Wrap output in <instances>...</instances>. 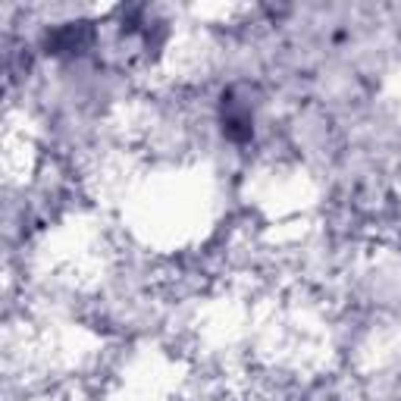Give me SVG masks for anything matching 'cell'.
Here are the masks:
<instances>
[{
	"label": "cell",
	"mask_w": 401,
	"mask_h": 401,
	"mask_svg": "<svg viewBox=\"0 0 401 401\" xmlns=\"http://www.w3.org/2000/svg\"><path fill=\"white\" fill-rule=\"evenodd\" d=\"M141 295H148V291H144V288H138V285H132L129 298H141ZM113 301H122V304H125V295H119V298H110L107 304H113ZM135 307H138V304H132V307H129V320H132V311H135Z\"/></svg>",
	"instance_id": "6da1fadb"
}]
</instances>
